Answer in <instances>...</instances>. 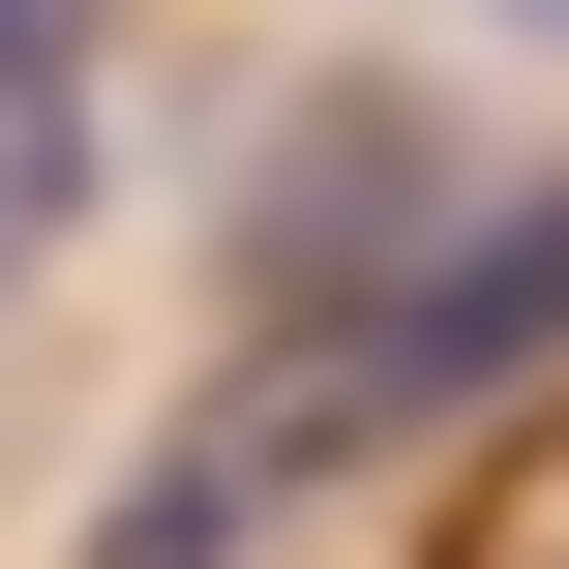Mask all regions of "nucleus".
Here are the masks:
<instances>
[{
	"label": "nucleus",
	"instance_id": "1",
	"mask_svg": "<svg viewBox=\"0 0 569 569\" xmlns=\"http://www.w3.org/2000/svg\"><path fill=\"white\" fill-rule=\"evenodd\" d=\"M60 120H90V0H0V180H60Z\"/></svg>",
	"mask_w": 569,
	"mask_h": 569
},
{
	"label": "nucleus",
	"instance_id": "2",
	"mask_svg": "<svg viewBox=\"0 0 569 569\" xmlns=\"http://www.w3.org/2000/svg\"><path fill=\"white\" fill-rule=\"evenodd\" d=\"M510 30H569V0H510Z\"/></svg>",
	"mask_w": 569,
	"mask_h": 569
}]
</instances>
